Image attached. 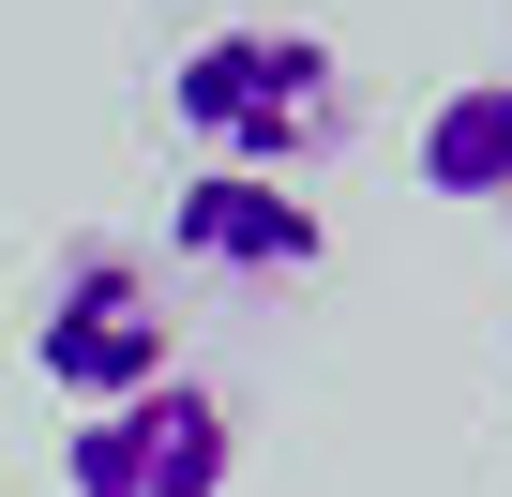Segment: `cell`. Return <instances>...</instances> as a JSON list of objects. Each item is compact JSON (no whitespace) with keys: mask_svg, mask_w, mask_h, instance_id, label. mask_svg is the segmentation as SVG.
<instances>
[{"mask_svg":"<svg viewBox=\"0 0 512 497\" xmlns=\"http://www.w3.org/2000/svg\"><path fill=\"white\" fill-rule=\"evenodd\" d=\"M166 121L196 136V166H256V181H302L347 136V61L287 16H226L166 61Z\"/></svg>","mask_w":512,"mask_h":497,"instance_id":"1","label":"cell"},{"mask_svg":"<svg viewBox=\"0 0 512 497\" xmlns=\"http://www.w3.org/2000/svg\"><path fill=\"white\" fill-rule=\"evenodd\" d=\"M31 362L61 407H121L151 377H181V317H166V272L136 241H76L46 272V317H31Z\"/></svg>","mask_w":512,"mask_h":497,"instance_id":"2","label":"cell"},{"mask_svg":"<svg viewBox=\"0 0 512 497\" xmlns=\"http://www.w3.org/2000/svg\"><path fill=\"white\" fill-rule=\"evenodd\" d=\"M241 467V407L211 377H151L121 407H76L61 437V497H226Z\"/></svg>","mask_w":512,"mask_h":497,"instance_id":"3","label":"cell"},{"mask_svg":"<svg viewBox=\"0 0 512 497\" xmlns=\"http://www.w3.org/2000/svg\"><path fill=\"white\" fill-rule=\"evenodd\" d=\"M166 257L211 272V287H302V272L332 257V226H317V196L256 181V166H196V181L166 196Z\"/></svg>","mask_w":512,"mask_h":497,"instance_id":"4","label":"cell"},{"mask_svg":"<svg viewBox=\"0 0 512 497\" xmlns=\"http://www.w3.org/2000/svg\"><path fill=\"white\" fill-rule=\"evenodd\" d=\"M422 196H467V211H512V76H452L407 136Z\"/></svg>","mask_w":512,"mask_h":497,"instance_id":"5","label":"cell"}]
</instances>
